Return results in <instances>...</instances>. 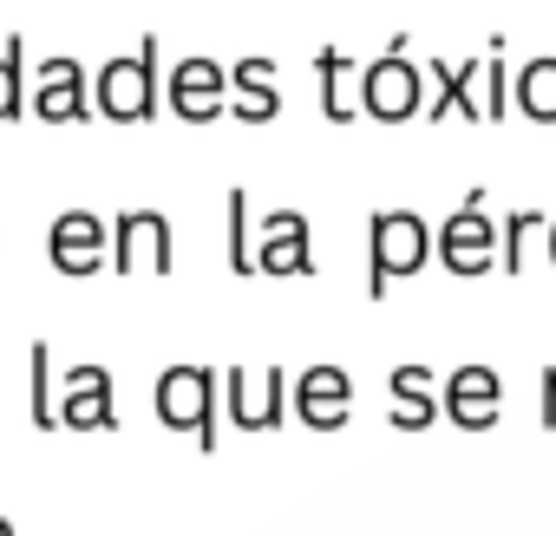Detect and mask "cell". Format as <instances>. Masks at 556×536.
Returning a JSON list of instances; mask_svg holds the SVG:
<instances>
[{
    "label": "cell",
    "instance_id": "cell-3",
    "mask_svg": "<svg viewBox=\"0 0 556 536\" xmlns=\"http://www.w3.org/2000/svg\"><path fill=\"white\" fill-rule=\"evenodd\" d=\"M216 393H223V380L210 367L177 360V367L157 373V419L170 432H190L203 451H216Z\"/></svg>",
    "mask_w": 556,
    "mask_h": 536
},
{
    "label": "cell",
    "instance_id": "cell-2",
    "mask_svg": "<svg viewBox=\"0 0 556 536\" xmlns=\"http://www.w3.org/2000/svg\"><path fill=\"white\" fill-rule=\"evenodd\" d=\"M164 99V73H157V34L138 40V53H112L92 73V105L105 118H151Z\"/></svg>",
    "mask_w": 556,
    "mask_h": 536
},
{
    "label": "cell",
    "instance_id": "cell-25",
    "mask_svg": "<svg viewBox=\"0 0 556 536\" xmlns=\"http://www.w3.org/2000/svg\"><path fill=\"white\" fill-rule=\"evenodd\" d=\"M549 261H556V216H549Z\"/></svg>",
    "mask_w": 556,
    "mask_h": 536
},
{
    "label": "cell",
    "instance_id": "cell-10",
    "mask_svg": "<svg viewBox=\"0 0 556 536\" xmlns=\"http://www.w3.org/2000/svg\"><path fill=\"white\" fill-rule=\"evenodd\" d=\"M348 412H354V380H348V367L315 360V367L295 373V419H302L308 432H341Z\"/></svg>",
    "mask_w": 556,
    "mask_h": 536
},
{
    "label": "cell",
    "instance_id": "cell-8",
    "mask_svg": "<svg viewBox=\"0 0 556 536\" xmlns=\"http://www.w3.org/2000/svg\"><path fill=\"white\" fill-rule=\"evenodd\" d=\"M47 255L60 276H92V268L112 261V222L99 209H60L47 229Z\"/></svg>",
    "mask_w": 556,
    "mask_h": 536
},
{
    "label": "cell",
    "instance_id": "cell-7",
    "mask_svg": "<svg viewBox=\"0 0 556 536\" xmlns=\"http://www.w3.org/2000/svg\"><path fill=\"white\" fill-rule=\"evenodd\" d=\"M112 268L118 276H164L170 268V216L164 209H118L112 216Z\"/></svg>",
    "mask_w": 556,
    "mask_h": 536
},
{
    "label": "cell",
    "instance_id": "cell-4",
    "mask_svg": "<svg viewBox=\"0 0 556 536\" xmlns=\"http://www.w3.org/2000/svg\"><path fill=\"white\" fill-rule=\"evenodd\" d=\"M439 261L452 268V276H465V282L491 276V268L504 261V222L484 216V190H471V196L439 222Z\"/></svg>",
    "mask_w": 556,
    "mask_h": 536
},
{
    "label": "cell",
    "instance_id": "cell-12",
    "mask_svg": "<svg viewBox=\"0 0 556 536\" xmlns=\"http://www.w3.org/2000/svg\"><path fill=\"white\" fill-rule=\"evenodd\" d=\"M497 412H504V380H497V367H478V360L452 367V380H445V419H452L458 432H491Z\"/></svg>",
    "mask_w": 556,
    "mask_h": 536
},
{
    "label": "cell",
    "instance_id": "cell-23",
    "mask_svg": "<svg viewBox=\"0 0 556 536\" xmlns=\"http://www.w3.org/2000/svg\"><path fill=\"white\" fill-rule=\"evenodd\" d=\"M530 229H549V216H543V209H510V216H504V276H523Z\"/></svg>",
    "mask_w": 556,
    "mask_h": 536
},
{
    "label": "cell",
    "instance_id": "cell-5",
    "mask_svg": "<svg viewBox=\"0 0 556 536\" xmlns=\"http://www.w3.org/2000/svg\"><path fill=\"white\" fill-rule=\"evenodd\" d=\"M361 105H367V118H387V125H400V118H413V112L426 105V66H413L406 34H393L387 53L367 60V73H361Z\"/></svg>",
    "mask_w": 556,
    "mask_h": 536
},
{
    "label": "cell",
    "instance_id": "cell-15",
    "mask_svg": "<svg viewBox=\"0 0 556 536\" xmlns=\"http://www.w3.org/2000/svg\"><path fill=\"white\" fill-rule=\"evenodd\" d=\"M387 386H393V425H400V432H426V425L445 412V386H439V373L419 367V360L393 367Z\"/></svg>",
    "mask_w": 556,
    "mask_h": 536
},
{
    "label": "cell",
    "instance_id": "cell-26",
    "mask_svg": "<svg viewBox=\"0 0 556 536\" xmlns=\"http://www.w3.org/2000/svg\"><path fill=\"white\" fill-rule=\"evenodd\" d=\"M0 536H14V523H8V516H0Z\"/></svg>",
    "mask_w": 556,
    "mask_h": 536
},
{
    "label": "cell",
    "instance_id": "cell-17",
    "mask_svg": "<svg viewBox=\"0 0 556 536\" xmlns=\"http://www.w3.org/2000/svg\"><path fill=\"white\" fill-rule=\"evenodd\" d=\"M229 105H236V118H275V112H282V92H275V60L268 53H242L229 66Z\"/></svg>",
    "mask_w": 556,
    "mask_h": 536
},
{
    "label": "cell",
    "instance_id": "cell-21",
    "mask_svg": "<svg viewBox=\"0 0 556 536\" xmlns=\"http://www.w3.org/2000/svg\"><path fill=\"white\" fill-rule=\"evenodd\" d=\"M27 373H34V425H60V386H53V347L47 341H34V354H27Z\"/></svg>",
    "mask_w": 556,
    "mask_h": 536
},
{
    "label": "cell",
    "instance_id": "cell-22",
    "mask_svg": "<svg viewBox=\"0 0 556 536\" xmlns=\"http://www.w3.org/2000/svg\"><path fill=\"white\" fill-rule=\"evenodd\" d=\"M27 40L21 34H8L0 40V118H14L21 105H27Z\"/></svg>",
    "mask_w": 556,
    "mask_h": 536
},
{
    "label": "cell",
    "instance_id": "cell-6",
    "mask_svg": "<svg viewBox=\"0 0 556 536\" xmlns=\"http://www.w3.org/2000/svg\"><path fill=\"white\" fill-rule=\"evenodd\" d=\"M289 399H295V380L282 367H229L223 373V406H229L236 432H275L289 419Z\"/></svg>",
    "mask_w": 556,
    "mask_h": 536
},
{
    "label": "cell",
    "instance_id": "cell-18",
    "mask_svg": "<svg viewBox=\"0 0 556 536\" xmlns=\"http://www.w3.org/2000/svg\"><path fill=\"white\" fill-rule=\"evenodd\" d=\"M315 73H321V112H328L334 125H348L354 112H367V105H361V73H367V66H361L354 53L321 47V53H315Z\"/></svg>",
    "mask_w": 556,
    "mask_h": 536
},
{
    "label": "cell",
    "instance_id": "cell-24",
    "mask_svg": "<svg viewBox=\"0 0 556 536\" xmlns=\"http://www.w3.org/2000/svg\"><path fill=\"white\" fill-rule=\"evenodd\" d=\"M536 425L556 432V367H543V393H536Z\"/></svg>",
    "mask_w": 556,
    "mask_h": 536
},
{
    "label": "cell",
    "instance_id": "cell-9",
    "mask_svg": "<svg viewBox=\"0 0 556 536\" xmlns=\"http://www.w3.org/2000/svg\"><path fill=\"white\" fill-rule=\"evenodd\" d=\"M255 268L262 276H315V229L302 209H268L255 222Z\"/></svg>",
    "mask_w": 556,
    "mask_h": 536
},
{
    "label": "cell",
    "instance_id": "cell-14",
    "mask_svg": "<svg viewBox=\"0 0 556 536\" xmlns=\"http://www.w3.org/2000/svg\"><path fill=\"white\" fill-rule=\"evenodd\" d=\"M86 105H92L86 66H79L73 53L40 60V73H34V112H40V118H86Z\"/></svg>",
    "mask_w": 556,
    "mask_h": 536
},
{
    "label": "cell",
    "instance_id": "cell-1",
    "mask_svg": "<svg viewBox=\"0 0 556 536\" xmlns=\"http://www.w3.org/2000/svg\"><path fill=\"white\" fill-rule=\"evenodd\" d=\"M432 255H439V229L419 209H374V222H367V295L380 302L393 282L419 276Z\"/></svg>",
    "mask_w": 556,
    "mask_h": 536
},
{
    "label": "cell",
    "instance_id": "cell-19",
    "mask_svg": "<svg viewBox=\"0 0 556 536\" xmlns=\"http://www.w3.org/2000/svg\"><path fill=\"white\" fill-rule=\"evenodd\" d=\"M517 112H530L536 125H556V53H536L517 66Z\"/></svg>",
    "mask_w": 556,
    "mask_h": 536
},
{
    "label": "cell",
    "instance_id": "cell-20",
    "mask_svg": "<svg viewBox=\"0 0 556 536\" xmlns=\"http://www.w3.org/2000/svg\"><path fill=\"white\" fill-rule=\"evenodd\" d=\"M229 209V268L236 276H255V222H249V190H229L223 196Z\"/></svg>",
    "mask_w": 556,
    "mask_h": 536
},
{
    "label": "cell",
    "instance_id": "cell-16",
    "mask_svg": "<svg viewBox=\"0 0 556 536\" xmlns=\"http://www.w3.org/2000/svg\"><path fill=\"white\" fill-rule=\"evenodd\" d=\"M426 73H432L426 118H445L452 105H458L471 125H478V118H491V112H484V60H465V66H452V60H432Z\"/></svg>",
    "mask_w": 556,
    "mask_h": 536
},
{
    "label": "cell",
    "instance_id": "cell-13",
    "mask_svg": "<svg viewBox=\"0 0 556 536\" xmlns=\"http://www.w3.org/2000/svg\"><path fill=\"white\" fill-rule=\"evenodd\" d=\"M112 373L99 360H79L66 380H60V425L66 432H112Z\"/></svg>",
    "mask_w": 556,
    "mask_h": 536
},
{
    "label": "cell",
    "instance_id": "cell-11",
    "mask_svg": "<svg viewBox=\"0 0 556 536\" xmlns=\"http://www.w3.org/2000/svg\"><path fill=\"white\" fill-rule=\"evenodd\" d=\"M164 99L177 118H216L229 105V66H216L210 53H184L164 73Z\"/></svg>",
    "mask_w": 556,
    "mask_h": 536
}]
</instances>
